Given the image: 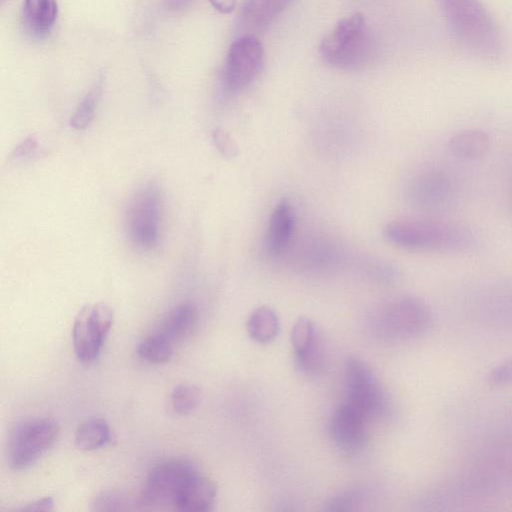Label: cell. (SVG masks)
I'll return each instance as SVG.
<instances>
[{"instance_id": "obj_4", "label": "cell", "mask_w": 512, "mask_h": 512, "mask_svg": "<svg viewBox=\"0 0 512 512\" xmlns=\"http://www.w3.org/2000/svg\"><path fill=\"white\" fill-rule=\"evenodd\" d=\"M162 198L159 185L150 181L130 198L125 213V228L130 241L139 249L157 246L160 235Z\"/></svg>"}, {"instance_id": "obj_16", "label": "cell", "mask_w": 512, "mask_h": 512, "mask_svg": "<svg viewBox=\"0 0 512 512\" xmlns=\"http://www.w3.org/2000/svg\"><path fill=\"white\" fill-rule=\"evenodd\" d=\"M292 0H245L240 13V24L246 32L265 30Z\"/></svg>"}, {"instance_id": "obj_7", "label": "cell", "mask_w": 512, "mask_h": 512, "mask_svg": "<svg viewBox=\"0 0 512 512\" xmlns=\"http://www.w3.org/2000/svg\"><path fill=\"white\" fill-rule=\"evenodd\" d=\"M264 63V48L252 34H244L230 45L223 68V88L238 93L248 87L259 75Z\"/></svg>"}, {"instance_id": "obj_31", "label": "cell", "mask_w": 512, "mask_h": 512, "mask_svg": "<svg viewBox=\"0 0 512 512\" xmlns=\"http://www.w3.org/2000/svg\"><path fill=\"white\" fill-rule=\"evenodd\" d=\"M209 2L216 10L227 14L234 10L237 0H209Z\"/></svg>"}, {"instance_id": "obj_15", "label": "cell", "mask_w": 512, "mask_h": 512, "mask_svg": "<svg viewBox=\"0 0 512 512\" xmlns=\"http://www.w3.org/2000/svg\"><path fill=\"white\" fill-rule=\"evenodd\" d=\"M216 494L214 482L198 472L182 488L173 503V508L182 512L209 511L215 502Z\"/></svg>"}, {"instance_id": "obj_25", "label": "cell", "mask_w": 512, "mask_h": 512, "mask_svg": "<svg viewBox=\"0 0 512 512\" xmlns=\"http://www.w3.org/2000/svg\"><path fill=\"white\" fill-rule=\"evenodd\" d=\"M363 495L358 491H345L331 497L325 504L328 511H350L358 508Z\"/></svg>"}, {"instance_id": "obj_23", "label": "cell", "mask_w": 512, "mask_h": 512, "mask_svg": "<svg viewBox=\"0 0 512 512\" xmlns=\"http://www.w3.org/2000/svg\"><path fill=\"white\" fill-rule=\"evenodd\" d=\"M102 87L103 77L100 76L78 103L71 116L70 124L74 129L84 130L91 124L102 93Z\"/></svg>"}, {"instance_id": "obj_28", "label": "cell", "mask_w": 512, "mask_h": 512, "mask_svg": "<svg viewBox=\"0 0 512 512\" xmlns=\"http://www.w3.org/2000/svg\"><path fill=\"white\" fill-rule=\"evenodd\" d=\"M490 381L494 385L512 383V359L495 367L490 374Z\"/></svg>"}, {"instance_id": "obj_30", "label": "cell", "mask_w": 512, "mask_h": 512, "mask_svg": "<svg viewBox=\"0 0 512 512\" xmlns=\"http://www.w3.org/2000/svg\"><path fill=\"white\" fill-rule=\"evenodd\" d=\"M54 501L51 497H44L35 502L27 504L21 511H49L52 510Z\"/></svg>"}, {"instance_id": "obj_21", "label": "cell", "mask_w": 512, "mask_h": 512, "mask_svg": "<svg viewBox=\"0 0 512 512\" xmlns=\"http://www.w3.org/2000/svg\"><path fill=\"white\" fill-rule=\"evenodd\" d=\"M247 330L252 339L259 343L271 342L278 334L279 320L269 307L255 309L247 322Z\"/></svg>"}, {"instance_id": "obj_27", "label": "cell", "mask_w": 512, "mask_h": 512, "mask_svg": "<svg viewBox=\"0 0 512 512\" xmlns=\"http://www.w3.org/2000/svg\"><path fill=\"white\" fill-rule=\"evenodd\" d=\"M212 139L215 147L226 157H233L237 153L236 146L230 136L222 129H214Z\"/></svg>"}, {"instance_id": "obj_32", "label": "cell", "mask_w": 512, "mask_h": 512, "mask_svg": "<svg viewBox=\"0 0 512 512\" xmlns=\"http://www.w3.org/2000/svg\"><path fill=\"white\" fill-rule=\"evenodd\" d=\"M169 9L180 10L188 6L192 0H165Z\"/></svg>"}, {"instance_id": "obj_26", "label": "cell", "mask_w": 512, "mask_h": 512, "mask_svg": "<svg viewBox=\"0 0 512 512\" xmlns=\"http://www.w3.org/2000/svg\"><path fill=\"white\" fill-rule=\"evenodd\" d=\"M127 504L124 496L114 492L102 493L94 503L96 510H123Z\"/></svg>"}, {"instance_id": "obj_22", "label": "cell", "mask_w": 512, "mask_h": 512, "mask_svg": "<svg viewBox=\"0 0 512 512\" xmlns=\"http://www.w3.org/2000/svg\"><path fill=\"white\" fill-rule=\"evenodd\" d=\"M137 353L141 359L151 364H163L168 362L174 353V344L159 332L144 338L138 348Z\"/></svg>"}, {"instance_id": "obj_10", "label": "cell", "mask_w": 512, "mask_h": 512, "mask_svg": "<svg viewBox=\"0 0 512 512\" xmlns=\"http://www.w3.org/2000/svg\"><path fill=\"white\" fill-rule=\"evenodd\" d=\"M458 190L457 181L449 171L432 168L418 174L411 181L408 198L419 209L440 212L455 204Z\"/></svg>"}, {"instance_id": "obj_20", "label": "cell", "mask_w": 512, "mask_h": 512, "mask_svg": "<svg viewBox=\"0 0 512 512\" xmlns=\"http://www.w3.org/2000/svg\"><path fill=\"white\" fill-rule=\"evenodd\" d=\"M111 440V430L102 418L86 419L76 429L75 445L83 451L99 449Z\"/></svg>"}, {"instance_id": "obj_2", "label": "cell", "mask_w": 512, "mask_h": 512, "mask_svg": "<svg viewBox=\"0 0 512 512\" xmlns=\"http://www.w3.org/2000/svg\"><path fill=\"white\" fill-rule=\"evenodd\" d=\"M384 234L393 245L415 252L461 253L477 243L467 226L435 219H399L388 223Z\"/></svg>"}, {"instance_id": "obj_1", "label": "cell", "mask_w": 512, "mask_h": 512, "mask_svg": "<svg viewBox=\"0 0 512 512\" xmlns=\"http://www.w3.org/2000/svg\"><path fill=\"white\" fill-rule=\"evenodd\" d=\"M452 36L468 54L496 60L503 48L501 31L480 0H435Z\"/></svg>"}, {"instance_id": "obj_9", "label": "cell", "mask_w": 512, "mask_h": 512, "mask_svg": "<svg viewBox=\"0 0 512 512\" xmlns=\"http://www.w3.org/2000/svg\"><path fill=\"white\" fill-rule=\"evenodd\" d=\"M198 471L186 460L176 459L156 465L147 475L141 492V503L150 506H172L185 484Z\"/></svg>"}, {"instance_id": "obj_8", "label": "cell", "mask_w": 512, "mask_h": 512, "mask_svg": "<svg viewBox=\"0 0 512 512\" xmlns=\"http://www.w3.org/2000/svg\"><path fill=\"white\" fill-rule=\"evenodd\" d=\"M113 320V310L105 303L87 304L77 313L72 338L75 354L80 361L88 363L98 357Z\"/></svg>"}, {"instance_id": "obj_14", "label": "cell", "mask_w": 512, "mask_h": 512, "mask_svg": "<svg viewBox=\"0 0 512 512\" xmlns=\"http://www.w3.org/2000/svg\"><path fill=\"white\" fill-rule=\"evenodd\" d=\"M295 215L290 201L281 199L269 218L265 245L269 254L281 255L290 245L294 234Z\"/></svg>"}, {"instance_id": "obj_6", "label": "cell", "mask_w": 512, "mask_h": 512, "mask_svg": "<svg viewBox=\"0 0 512 512\" xmlns=\"http://www.w3.org/2000/svg\"><path fill=\"white\" fill-rule=\"evenodd\" d=\"M58 434L59 426L50 418H37L19 423L9 437V465L17 470L30 467L53 446Z\"/></svg>"}, {"instance_id": "obj_29", "label": "cell", "mask_w": 512, "mask_h": 512, "mask_svg": "<svg viewBox=\"0 0 512 512\" xmlns=\"http://www.w3.org/2000/svg\"><path fill=\"white\" fill-rule=\"evenodd\" d=\"M37 147V140L34 136L25 138L12 152L14 159H21L30 155Z\"/></svg>"}, {"instance_id": "obj_24", "label": "cell", "mask_w": 512, "mask_h": 512, "mask_svg": "<svg viewBox=\"0 0 512 512\" xmlns=\"http://www.w3.org/2000/svg\"><path fill=\"white\" fill-rule=\"evenodd\" d=\"M170 399L176 413L188 415L198 408L202 395L200 389L194 385L179 384L173 388Z\"/></svg>"}, {"instance_id": "obj_18", "label": "cell", "mask_w": 512, "mask_h": 512, "mask_svg": "<svg viewBox=\"0 0 512 512\" xmlns=\"http://www.w3.org/2000/svg\"><path fill=\"white\" fill-rule=\"evenodd\" d=\"M197 320L196 307L191 303H183L175 306L166 314L156 331L174 344L191 334L196 327Z\"/></svg>"}, {"instance_id": "obj_12", "label": "cell", "mask_w": 512, "mask_h": 512, "mask_svg": "<svg viewBox=\"0 0 512 512\" xmlns=\"http://www.w3.org/2000/svg\"><path fill=\"white\" fill-rule=\"evenodd\" d=\"M367 419L350 403L341 404L334 411L330 425L331 436L337 447L349 454L362 451L368 440Z\"/></svg>"}, {"instance_id": "obj_17", "label": "cell", "mask_w": 512, "mask_h": 512, "mask_svg": "<svg viewBox=\"0 0 512 512\" xmlns=\"http://www.w3.org/2000/svg\"><path fill=\"white\" fill-rule=\"evenodd\" d=\"M490 134L479 128L456 132L448 140V150L457 159L473 161L484 157L491 149Z\"/></svg>"}, {"instance_id": "obj_19", "label": "cell", "mask_w": 512, "mask_h": 512, "mask_svg": "<svg viewBox=\"0 0 512 512\" xmlns=\"http://www.w3.org/2000/svg\"><path fill=\"white\" fill-rule=\"evenodd\" d=\"M57 14V0H24V25L34 36L42 37L49 33L55 24Z\"/></svg>"}, {"instance_id": "obj_5", "label": "cell", "mask_w": 512, "mask_h": 512, "mask_svg": "<svg viewBox=\"0 0 512 512\" xmlns=\"http://www.w3.org/2000/svg\"><path fill=\"white\" fill-rule=\"evenodd\" d=\"M432 324L429 306L411 296L397 298L384 306L376 315L374 329L391 340H410L424 335Z\"/></svg>"}, {"instance_id": "obj_13", "label": "cell", "mask_w": 512, "mask_h": 512, "mask_svg": "<svg viewBox=\"0 0 512 512\" xmlns=\"http://www.w3.org/2000/svg\"><path fill=\"white\" fill-rule=\"evenodd\" d=\"M291 343L297 367L307 375L318 374L324 365L323 342L314 323L300 317L291 331Z\"/></svg>"}, {"instance_id": "obj_3", "label": "cell", "mask_w": 512, "mask_h": 512, "mask_svg": "<svg viewBox=\"0 0 512 512\" xmlns=\"http://www.w3.org/2000/svg\"><path fill=\"white\" fill-rule=\"evenodd\" d=\"M375 49V40L364 16L356 13L339 21L322 39L320 55L333 68L357 70L370 63Z\"/></svg>"}, {"instance_id": "obj_11", "label": "cell", "mask_w": 512, "mask_h": 512, "mask_svg": "<svg viewBox=\"0 0 512 512\" xmlns=\"http://www.w3.org/2000/svg\"><path fill=\"white\" fill-rule=\"evenodd\" d=\"M347 401L367 418L381 413L385 406L382 387L370 367L358 358H349L345 365Z\"/></svg>"}]
</instances>
